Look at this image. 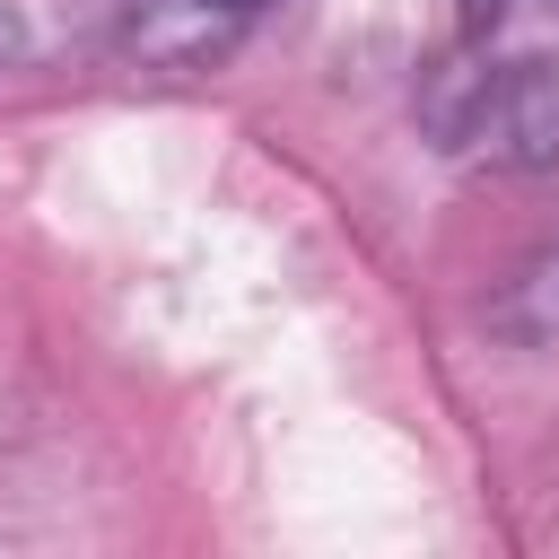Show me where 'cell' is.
Returning <instances> with one entry per match:
<instances>
[{
  "instance_id": "6da1fadb",
  "label": "cell",
  "mask_w": 559,
  "mask_h": 559,
  "mask_svg": "<svg viewBox=\"0 0 559 559\" xmlns=\"http://www.w3.org/2000/svg\"><path fill=\"white\" fill-rule=\"evenodd\" d=\"M428 131L445 148H480L498 166H550L559 157V61L515 52L489 70H445L428 96Z\"/></svg>"
},
{
  "instance_id": "7a4b0ae2",
  "label": "cell",
  "mask_w": 559,
  "mask_h": 559,
  "mask_svg": "<svg viewBox=\"0 0 559 559\" xmlns=\"http://www.w3.org/2000/svg\"><path fill=\"white\" fill-rule=\"evenodd\" d=\"M35 52V26H26V9L17 0H0V70H17Z\"/></svg>"
},
{
  "instance_id": "3957f363",
  "label": "cell",
  "mask_w": 559,
  "mask_h": 559,
  "mask_svg": "<svg viewBox=\"0 0 559 559\" xmlns=\"http://www.w3.org/2000/svg\"><path fill=\"white\" fill-rule=\"evenodd\" d=\"M210 9H262V0H210Z\"/></svg>"
}]
</instances>
